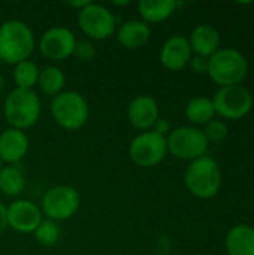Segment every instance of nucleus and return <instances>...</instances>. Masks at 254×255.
<instances>
[{"mask_svg": "<svg viewBox=\"0 0 254 255\" xmlns=\"http://www.w3.org/2000/svg\"><path fill=\"white\" fill-rule=\"evenodd\" d=\"M34 34L21 19H7L0 25V60L6 64H18L28 60L34 51Z\"/></svg>", "mask_w": 254, "mask_h": 255, "instance_id": "1", "label": "nucleus"}, {"mask_svg": "<svg viewBox=\"0 0 254 255\" xmlns=\"http://www.w3.org/2000/svg\"><path fill=\"white\" fill-rule=\"evenodd\" d=\"M76 45L75 34L67 27H51L43 31L39 39V51L40 54L52 61H63L73 55V49Z\"/></svg>", "mask_w": 254, "mask_h": 255, "instance_id": "11", "label": "nucleus"}, {"mask_svg": "<svg viewBox=\"0 0 254 255\" xmlns=\"http://www.w3.org/2000/svg\"><path fill=\"white\" fill-rule=\"evenodd\" d=\"M0 169H1V161H0Z\"/></svg>", "mask_w": 254, "mask_h": 255, "instance_id": "32", "label": "nucleus"}, {"mask_svg": "<svg viewBox=\"0 0 254 255\" xmlns=\"http://www.w3.org/2000/svg\"><path fill=\"white\" fill-rule=\"evenodd\" d=\"M51 115L60 127L75 131L82 128L88 121L90 108L81 93L63 91L52 97Z\"/></svg>", "mask_w": 254, "mask_h": 255, "instance_id": "5", "label": "nucleus"}, {"mask_svg": "<svg viewBox=\"0 0 254 255\" xmlns=\"http://www.w3.org/2000/svg\"><path fill=\"white\" fill-rule=\"evenodd\" d=\"M189 66L195 73H207L208 72V58L193 55L189 61Z\"/></svg>", "mask_w": 254, "mask_h": 255, "instance_id": "27", "label": "nucleus"}, {"mask_svg": "<svg viewBox=\"0 0 254 255\" xmlns=\"http://www.w3.org/2000/svg\"><path fill=\"white\" fill-rule=\"evenodd\" d=\"M90 3H91V0H79V1H75V0H73V1H69V4H70L73 9H78V12H79L81 9H84V7H85L87 4H90Z\"/></svg>", "mask_w": 254, "mask_h": 255, "instance_id": "30", "label": "nucleus"}, {"mask_svg": "<svg viewBox=\"0 0 254 255\" xmlns=\"http://www.w3.org/2000/svg\"><path fill=\"white\" fill-rule=\"evenodd\" d=\"M190 49L195 55L210 58L220 49V34L219 31L210 24H199L196 25L190 36L187 37Z\"/></svg>", "mask_w": 254, "mask_h": 255, "instance_id": "16", "label": "nucleus"}, {"mask_svg": "<svg viewBox=\"0 0 254 255\" xmlns=\"http://www.w3.org/2000/svg\"><path fill=\"white\" fill-rule=\"evenodd\" d=\"M192 54L193 52L190 49L187 37L181 34H174L163 43L160 49V61L168 70L177 72L189 64Z\"/></svg>", "mask_w": 254, "mask_h": 255, "instance_id": "14", "label": "nucleus"}, {"mask_svg": "<svg viewBox=\"0 0 254 255\" xmlns=\"http://www.w3.org/2000/svg\"><path fill=\"white\" fill-rule=\"evenodd\" d=\"M7 227L18 233H34V230L42 223V211L37 205L30 200H15L6 206Z\"/></svg>", "mask_w": 254, "mask_h": 255, "instance_id": "12", "label": "nucleus"}, {"mask_svg": "<svg viewBox=\"0 0 254 255\" xmlns=\"http://www.w3.org/2000/svg\"><path fill=\"white\" fill-rule=\"evenodd\" d=\"M73 55L79 61H91L96 57V48L90 40H76Z\"/></svg>", "mask_w": 254, "mask_h": 255, "instance_id": "26", "label": "nucleus"}, {"mask_svg": "<svg viewBox=\"0 0 254 255\" xmlns=\"http://www.w3.org/2000/svg\"><path fill=\"white\" fill-rule=\"evenodd\" d=\"M3 112L12 128L24 131L37 123L40 117V100L33 90L13 88L4 99Z\"/></svg>", "mask_w": 254, "mask_h": 255, "instance_id": "4", "label": "nucleus"}, {"mask_svg": "<svg viewBox=\"0 0 254 255\" xmlns=\"http://www.w3.org/2000/svg\"><path fill=\"white\" fill-rule=\"evenodd\" d=\"M34 239L42 247H54L60 239V227L55 221L42 220L39 227L34 230Z\"/></svg>", "mask_w": 254, "mask_h": 255, "instance_id": "24", "label": "nucleus"}, {"mask_svg": "<svg viewBox=\"0 0 254 255\" xmlns=\"http://www.w3.org/2000/svg\"><path fill=\"white\" fill-rule=\"evenodd\" d=\"M151 36V28L142 19H129L117 30V40L126 49L142 48Z\"/></svg>", "mask_w": 254, "mask_h": 255, "instance_id": "17", "label": "nucleus"}, {"mask_svg": "<svg viewBox=\"0 0 254 255\" xmlns=\"http://www.w3.org/2000/svg\"><path fill=\"white\" fill-rule=\"evenodd\" d=\"M81 197L76 188L70 185H57L49 188L42 197V215L51 221H66L79 209Z\"/></svg>", "mask_w": 254, "mask_h": 255, "instance_id": "8", "label": "nucleus"}, {"mask_svg": "<svg viewBox=\"0 0 254 255\" xmlns=\"http://www.w3.org/2000/svg\"><path fill=\"white\" fill-rule=\"evenodd\" d=\"M159 118V105L151 96H138L127 106V120L138 130L148 131Z\"/></svg>", "mask_w": 254, "mask_h": 255, "instance_id": "13", "label": "nucleus"}, {"mask_svg": "<svg viewBox=\"0 0 254 255\" xmlns=\"http://www.w3.org/2000/svg\"><path fill=\"white\" fill-rule=\"evenodd\" d=\"M115 6H126V4H130V0H124V1H114Z\"/></svg>", "mask_w": 254, "mask_h": 255, "instance_id": "31", "label": "nucleus"}, {"mask_svg": "<svg viewBox=\"0 0 254 255\" xmlns=\"http://www.w3.org/2000/svg\"><path fill=\"white\" fill-rule=\"evenodd\" d=\"M211 100L216 114L229 121L243 120L253 109V96L243 85L222 87Z\"/></svg>", "mask_w": 254, "mask_h": 255, "instance_id": "7", "label": "nucleus"}, {"mask_svg": "<svg viewBox=\"0 0 254 255\" xmlns=\"http://www.w3.org/2000/svg\"><path fill=\"white\" fill-rule=\"evenodd\" d=\"M207 73L220 88L241 85L249 73V63L243 52L234 48H220L208 58Z\"/></svg>", "mask_w": 254, "mask_h": 255, "instance_id": "3", "label": "nucleus"}, {"mask_svg": "<svg viewBox=\"0 0 254 255\" xmlns=\"http://www.w3.org/2000/svg\"><path fill=\"white\" fill-rule=\"evenodd\" d=\"M202 131H204L208 143H219V142H223L228 137L229 128H228V124L225 121L213 120L205 126V128Z\"/></svg>", "mask_w": 254, "mask_h": 255, "instance_id": "25", "label": "nucleus"}, {"mask_svg": "<svg viewBox=\"0 0 254 255\" xmlns=\"http://www.w3.org/2000/svg\"><path fill=\"white\" fill-rule=\"evenodd\" d=\"M40 69L34 61L25 60L13 66V82L16 88L22 90H33L34 85H37V78H39Z\"/></svg>", "mask_w": 254, "mask_h": 255, "instance_id": "23", "label": "nucleus"}, {"mask_svg": "<svg viewBox=\"0 0 254 255\" xmlns=\"http://www.w3.org/2000/svg\"><path fill=\"white\" fill-rule=\"evenodd\" d=\"M180 6L175 0H141L138 3V12L144 22H162L168 19Z\"/></svg>", "mask_w": 254, "mask_h": 255, "instance_id": "19", "label": "nucleus"}, {"mask_svg": "<svg viewBox=\"0 0 254 255\" xmlns=\"http://www.w3.org/2000/svg\"><path fill=\"white\" fill-rule=\"evenodd\" d=\"M7 227V215H6V206L0 202V233L4 232Z\"/></svg>", "mask_w": 254, "mask_h": 255, "instance_id": "29", "label": "nucleus"}, {"mask_svg": "<svg viewBox=\"0 0 254 255\" xmlns=\"http://www.w3.org/2000/svg\"><path fill=\"white\" fill-rule=\"evenodd\" d=\"M166 143L168 152H171L175 158L186 161H195L207 155L210 146L204 131L193 126H181L171 130L166 136Z\"/></svg>", "mask_w": 254, "mask_h": 255, "instance_id": "6", "label": "nucleus"}, {"mask_svg": "<svg viewBox=\"0 0 254 255\" xmlns=\"http://www.w3.org/2000/svg\"><path fill=\"white\" fill-rule=\"evenodd\" d=\"M168 155L166 137L148 130L138 134L129 145V157L139 167H154Z\"/></svg>", "mask_w": 254, "mask_h": 255, "instance_id": "9", "label": "nucleus"}, {"mask_svg": "<svg viewBox=\"0 0 254 255\" xmlns=\"http://www.w3.org/2000/svg\"><path fill=\"white\" fill-rule=\"evenodd\" d=\"M153 131H156V133H159V134L166 137V134L171 133V123L166 118H159L156 121V124L153 126Z\"/></svg>", "mask_w": 254, "mask_h": 255, "instance_id": "28", "label": "nucleus"}, {"mask_svg": "<svg viewBox=\"0 0 254 255\" xmlns=\"http://www.w3.org/2000/svg\"><path fill=\"white\" fill-rule=\"evenodd\" d=\"M78 25L88 37L105 40L115 33L117 18L106 6L91 1L78 12Z\"/></svg>", "mask_w": 254, "mask_h": 255, "instance_id": "10", "label": "nucleus"}, {"mask_svg": "<svg viewBox=\"0 0 254 255\" xmlns=\"http://www.w3.org/2000/svg\"><path fill=\"white\" fill-rule=\"evenodd\" d=\"M66 85V76L63 70L57 66H46L39 72L37 87L45 96L55 97L57 94L63 93Z\"/></svg>", "mask_w": 254, "mask_h": 255, "instance_id": "22", "label": "nucleus"}, {"mask_svg": "<svg viewBox=\"0 0 254 255\" xmlns=\"http://www.w3.org/2000/svg\"><path fill=\"white\" fill-rule=\"evenodd\" d=\"M28 151V137L22 130L6 128L0 133V161L16 164Z\"/></svg>", "mask_w": 254, "mask_h": 255, "instance_id": "15", "label": "nucleus"}, {"mask_svg": "<svg viewBox=\"0 0 254 255\" xmlns=\"http://www.w3.org/2000/svg\"><path fill=\"white\" fill-rule=\"evenodd\" d=\"M186 118L195 126H207L210 121L214 120L216 111L213 100L208 97H195L186 106Z\"/></svg>", "mask_w": 254, "mask_h": 255, "instance_id": "21", "label": "nucleus"}, {"mask_svg": "<svg viewBox=\"0 0 254 255\" xmlns=\"http://www.w3.org/2000/svg\"><path fill=\"white\" fill-rule=\"evenodd\" d=\"M184 184L195 197L204 200L213 199L222 190L223 173L214 158L204 155L195 161H190L184 173Z\"/></svg>", "mask_w": 254, "mask_h": 255, "instance_id": "2", "label": "nucleus"}, {"mask_svg": "<svg viewBox=\"0 0 254 255\" xmlns=\"http://www.w3.org/2000/svg\"><path fill=\"white\" fill-rule=\"evenodd\" d=\"M229 255H254V227L238 224L232 227L225 239Z\"/></svg>", "mask_w": 254, "mask_h": 255, "instance_id": "18", "label": "nucleus"}, {"mask_svg": "<svg viewBox=\"0 0 254 255\" xmlns=\"http://www.w3.org/2000/svg\"><path fill=\"white\" fill-rule=\"evenodd\" d=\"M25 188V175L24 170L16 166L10 164L0 169V191L4 196L16 197Z\"/></svg>", "mask_w": 254, "mask_h": 255, "instance_id": "20", "label": "nucleus"}]
</instances>
